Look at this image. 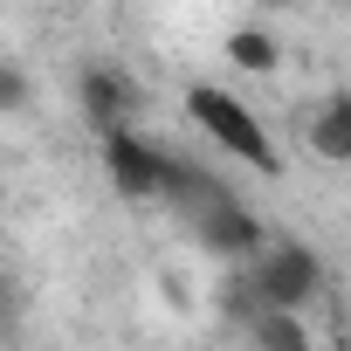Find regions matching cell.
<instances>
[{"mask_svg":"<svg viewBox=\"0 0 351 351\" xmlns=\"http://www.w3.org/2000/svg\"><path fill=\"white\" fill-rule=\"evenodd\" d=\"M186 117L221 145V152H234L241 165H255V172H282V152H276V138H269V124L234 97V90H221V83H193L186 90Z\"/></svg>","mask_w":351,"mask_h":351,"instance_id":"cell-1","label":"cell"},{"mask_svg":"<svg viewBox=\"0 0 351 351\" xmlns=\"http://www.w3.org/2000/svg\"><path fill=\"white\" fill-rule=\"evenodd\" d=\"M241 289L234 303H276V310H310L324 296V255L310 241H269L255 262H241Z\"/></svg>","mask_w":351,"mask_h":351,"instance_id":"cell-2","label":"cell"},{"mask_svg":"<svg viewBox=\"0 0 351 351\" xmlns=\"http://www.w3.org/2000/svg\"><path fill=\"white\" fill-rule=\"evenodd\" d=\"M104 172H110V186H117L131 207H152V200H165V186H172V152L152 145V138H138V131L124 124V131H104Z\"/></svg>","mask_w":351,"mask_h":351,"instance_id":"cell-3","label":"cell"},{"mask_svg":"<svg viewBox=\"0 0 351 351\" xmlns=\"http://www.w3.org/2000/svg\"><path fill=\"white\" fill-rule=\"evenodd\" d=\"M193 234H200V248L221 255V262H255V255L269 248V228H262L255 207H241L234 193H214L207 207H193Z\"/></svg>","mask_w":351,"mask_h":351,"instance_id":"cell-4","label":"cell"},{"mask_svg":"<svg viewBox=\"0 0 351 351\" xmlns=\"http://www.w3.org/2000/svg\"><path fill=\"white\" fill-rule=\"evenodd\" d=\"M76 104H83V117H90L97 131H124V124L138 117V90H131V76L110 69V62H90V69L76 76Z\"/></svg>","mask_w":351,"mask_h":351,"instance_id":"cell-5","label":"cell"},{"mask_svg":"<svg viewBox=\"0 0 351 351\" xmlns=\"http://www.w3.org/2000/svg\"><path fill=\"white\" fill-rule=\"evenodd\" d=\"M234 317H241V330H248V344H255V351H317V337H310L303 310H276V303H234Z\"/></svg>","mask_w":351,"mask_h":351,"instance_id":"cell-6","label":"cell"},{"mask_svg":"<svg viewBox=\"0 0 351 351\" xmlns=\"http://www.w3.org/2000/svg\"><path fill=\"white\" fill-rule=\"evenodd\" d=\"M310 152L324 158V165H351V90H330L324 104H317V117H310Z\"/></svg>","mask_w":351,"mask_h":351,"instance_id":"cell-7","label":"cell"},{"mask_svg":"<svg viewBox=\"0 0 351 351\" xmlns=\"http://www.w3.org/2000/svg\"><path fill=\"white\" fill-rule=\"evenodd\" d=\"M228 62H234V69H248V76H276L282 49H276V35H269V28H234V35H228Z\"/></svg>","mask_w":351,"mask_h":351,"instance_id":"cell-8","label":"cell"},{"mask_svg":"<svg viewBox=\"0 0 351 351\" xmlns=\"http://www.w3.org/2000/svg\"><path fill=\"white\" fill-rule=\"evenodd\" d=\"M21 104H28V76L0 62V117H8V110H21Z\"/></svg>","mask_w":351,"mask_h":351,"instance_id":"cell-9","label":"cell"},{"mask_svg":"<svg viewBox=\"0 0 351 351\" xmlns=\"http://www.w3.org/2000/svg\"><path fill=\"white\" fill-rule=\"evenodd\" d=\"M262 8H289V0H262Z\"/></svg>","mask_w":351,"mask_h":351,"instance_id":"cell-10","label":"cell"},{"mask_svg":"<svg viewBox=\"0 0 351 351\" xmlns=\"http://www.w3.org/2000/svg\"><path fill=\"white\" fill-rule=\"evenodd\" d=\"M0 317H8V303H0Z\"/></svg>","mask_w":351,"mask_h":351,"instance_id":"cell-11","label":"cell"}]
</instances>
